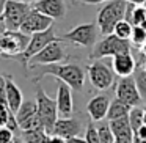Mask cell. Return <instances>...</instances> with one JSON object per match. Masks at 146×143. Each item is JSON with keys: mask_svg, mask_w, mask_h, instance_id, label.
<instances>
[{"mask_svg": "<svg viewBox=\"0 0 146 143\" xmlns=\"http://www.w3.org/2000/svg\"><path fill=\"white\" fill-rule=\"evenodd\" d=\"M36 105H38V115L41 126L44 127V130L52 135L54 126L58 120V108H57V101L52 98H49L47 93L42 90L41 85H36Z\"/></svg>", "mask_w": 146, "mask_h": 143, "instance_id": "3957f363", "label": "cell"}, {"mask_svg": "<svg viewBox=\"0 0 146 143\" xmlns=\"http://www.w3.org/2000/svg\"><path fill=\"white\" fill-rule=\"evenodd\" d=\"M99 36V27L94 22L88 24H80V25L71 29L69 32L63 33L61 38L63 41L71 43L72 46H79V47H94L98 43Z\"/></svg>", "mask_w": 146, "mask_h": 143, "instance_id": "8992f818", "label": "cell"}, {"mask_svg": "<svg viewBox=\"0 0 146 143\" xmlns=\"http://www.w3.org/2000/svg\"><path fill=\"white\" fill-rule=\"evenodd\" d=\"M55 41H63V38H61V36H58L57 33H55L54 27H50V29L46 30V32L35 33V35H32V38H30V43H29V47H27V51L24 52V54L21 55L19 58H17V60L22 61L24 68H27V63H29L30 58L35 57L38 52H41L47 44L55 43Z\"/></svg>", "mask_w": 146, "mask_h": 143, "instance_id": "9c48e42d", "label": "cell"}, {"mask_svg": "<svg viewBox=\"0 0 146 143\" xmlns=\"http://www.w3.org/2000/svg\"><path fill=\"white\" fill-rule=\"evenodd\" d=\"M110 99L107 94H98L91 98V101L86 104V113L90 115V120L94 123H101L102 120H107L108 107H110Z\"/></svg>", "mask_w": 146, "mask_h": 143, "instance_id": "e0dca14e", "label": "cell"}, {"mask_svg": "<svg viewBox=\"0 0 146 143\" xmlns=\"http://www.w3.org/2000/svg\"><path fill=\"white\" fill-rule=\"evenodd\" d=\"M132 51V43L126 39L118 38L116 35L104 36L96 46L93 47V52L90 54L91 60H101L104 57H116L119 54H130Z\"/></svg>", "mask_w": 146, "mask_h": 143, "instance_id": "5b68a950", "label": "cell"}, {"mask_svg": "<svg viewBox=\"0 0 146 143\" xmlns=\"http://www.w3.org/2000/svg\"><path fill=\"white\" fill-rule=\"evenodd\" d=\"M14 132L8 127H0V143H13Z\"/></svg>", "mask_w": 146, "mask_h": 143, "instance_id": "f546056e", "label": "cell"}, {"mask_svg": "<svg viewBox=\"0 0 146 143\" xmlns=\"http://www.w3.org/2000/svg\"><path fill=\"white\" fill-rule=\"evenodd\" d=\"M86 74L96 90H108L115 82L113 69L101 60H93L86 66Z\"/></svg>", "mask_w": 146, "mask_h": 143, "instance_id": "ba28073f", "label": "cell"}, {"mask_svg": "<svg viewBox=\"0 0 146 143\" xmlns=\"http://www.w3.org/2000/svg\"><path fill=\"white\" fill-rule=\"evenodd\" d=\"M143 123H145V126H146V108H145V120H143Z\"/></svg>", "mask_w": 146, "mask_h": 143, "instance_id": "60d3db41", "label": "cell"}, {"mask_svg": "<svg viewBox=\"0 0 146 143\" xmlns=\"http://www.w3.org/2000/svg\"><path fill=\"white\" fill-rule=\"evenodd\" d=\"M132 44L135 46H143L146 44V29L145 27H133V32H132V38H130Z\"/></svg>", "mask_w": 146, "mask_h": 143, "instance_id": "f1b7e54d", "label": "cell"}, {"mask_svg": "<svg viewBox=\"0 0 146 143\" xmlns=\"http://www.w3.org/2000/svg\"><path fill=\"white\" fill-rule=\"evenodd\" d=\"M68 58L66 47H64L63 41H55L47 44L41 52L32 57L27 63V68L30 66H47V65H55V63H63ZM25 68V69H27Z\"/></svg>", "mask_w": 146, "mask_h": 143, "instance_id": "52a82bcc", "label": "cell"}, {"mask_svg": "<svg viewBox=\"0 0 146 143\" xmlns=\"http://www.w3.org/2000/svg\"><path fill=\"white\" fill-rule=\"evenodd\" d=\"M47 143H68V140L61 138V137H58V135H49Z\"/></svg>", "mask_w": 146, "mask_h": 143, "instance_id": "d6a6232c", "label": "cell"}, {"mask_svg": "<svg viewBox=\"0 0 146 143\" xmlns=\"http://www.w3.org/2000/svg\"><path fill=\"white\" fill-rule=\"evenodd\" d=\"M116 99L129 104L130 107H138L140 102H141V96H140V91L137 88V83L133 76L129 77H121L116 83Z\"/></svg>", "mask_w": 146, "mask_h": 143, "instance_id": "7c38bea8", "label": "cell"}, {"mask_svg": "<svg viewBox=\"0 0 146 143\" xmlns=\"http://www.w3.org/2000/svg\"><path fill=\"white\" fill-rule=\"evenodd\" d=\"M68 143H86L85 138H79V137H74V138H69Z\"/></svg>", "mask_w": 146, "mask_h": 143, "instance_id": "d590c367", "label": "cell"}, {"mask_svg": "<svg viewBox=\"0 0 146 143\" xmlns=\"http://www.w3.org/2000/svg\"><path fill=\"white\" fill-rule=\"evenodd\" d=\"M47 138L49 134L44 130V127H35L22 132L24 143H47Z\"/></svg>", "mask_w": 146, "mask_h": 143, "instance_id": "7402d4cb", "label": "cell"}, {"mask_svg": "<svg viewBox=\"0 0 146 143\" xmlns=\"http://www.w3.org/2000/svg\"><path fill=\"white\" fill-rule=\"evenodd\" d=\"M80 132H82L80 120L76 116H69V118H58L54 126V130H52V135H58L64 140H69L74 138V137H79Z\"/></svg>", "mask_w": 146, "mask_h": 143, "instance_id": "9a60e30c", "label": "cell"}, {"mask_svg": "<svg viewBox=\"0 0 146 143\" xmlns=\"http://www.w3.org/2000/svg\"><path fill=\"white\" fill-rule=\"evenodd\" d=\"M132 32H133V25H132V24L127 22V21H121V22H118L116 27H115L113 35H116L118 38H121V39L129 41V39L132 38Z\"/></svg>", "mask_w": 146, "mask_h": 143, "instance_id": "cb8c5ba5", "label": "cell"}, {"mask_svg": "<svg viewBox=\"0 0 146 143\" xmlns=\"http://www.w3.org/2000/svg\"><path fill=\"white\" fill-rule=\"evenodd\" d=\"M126 10H127V2L126 0H110L98 13V24L99 33L102 36L113 35V30L118 22L124 21L126 17Z\"/></svg>", "mask_w": 146, "mask_h": 143, "instance_id": "7a4b0ae2", "label": "cell"}, {"mask_svg": "<svg viewBox=\"0 0 146 143\" xmlns=\"http://www.w3.org/2000/svg\"><path fill=\"white\" fill-rule=\"evenodd\" d=\"M85 142L86 143H101L98 126H96V123L91 121V120H90L88 124H86V129H85Z\"/></svg>", "mask_w": 146, "mask_h": 143, "instance_id": "d4e9b609", "label": "cell"}, {"mask_svg": "<svg viewBox=\"0 0 146 143\" xmlns=\"http://www.w3.org/2000/svg\"><path fill=\"white\" fill-rule=\"evenodd\" d=\"M108 124L115 135V143H133V130L130 127L129 118L113 120Z\"/></svg>", "mask_w": 146, "mask_h": 143, "instance_id": "d6986e66", "label": "cell"}, {"mask_svg": "<svg viewBox=\"0 0 146 143\" xmlns=\"http://www.w3.org/2000/svg\"><path fill=\"white\" fill-rule=\"evenodd\" d=\"M32 7L33 10L46 14L47 17H50L54 21L63 19L68 13V5L64 0H38Z\"/></svg>", "mask_w": 146, "mask_h": 143, "instance_id": "5bb4252c", "label": "cell"}, {"mask_svg": "<svg viewBox=\"0 0 146 143\" xmlns=\"http://www.w3.org/2000/svg\"><path fill=\"white\" fill-rule=\"evenodd\" d=\"M17 2H24V3H29V5H33V3H36L38 0H17Z\"/></svg>", "mask_w": 146, "mask_h": 143, "instance_id": "f35d334b", "label": "cell"}, {"mask_svg": "<svg viewBox=\"0 0 146 143\" xmlns=\"http://www.w3.org/2000/svg\"><path fill=\"white\" fill-rule=\"evenodd\" d=\"M133 79H135L137 88L140 91L141 99H146V71L145 69H138L133 72Z\"/></svg>", "mask_w": 146, "mask_h": 143, "instance_id": "484cf974", "label": "cell"}, {"mask_svg": "<svg viewBox=\"0 0 146 143\" xmlns=\"http://www.w3.org/2000/svg\"><path fill=\"white\" fill-rule=\"evenodd\" d=\"M27 71H33V82H39L42 77L52 76L57 77L60 82H64L76 91H83V83H85V72L79 63H55L47 66H30Z\"/></svg>", "mask_w": 146, "mask_h": 143, "instance_id": "6da1fadb", "label": "cell"}, {"mask_svg": "<svg viewBox=\"0 0 146 143\" xmlns=\"http://www.w3.org/2000/svg\"><path fill=\"white\" fill-rule=\"evenodd\" d=\"M5 83H7V102H8V108L13 112L14 115L17 113V110L22 105V91L21 88L16 85L13 76H5Z\"/></svg>", "mask_w": 146, "mask_h": 143, "instance_id": "ffe728a7", "label": "cell"}, {"mask_svg": "<svg viewBox=\"0 0 146 143\" xmlns=\"http://www.w3.org/2000/svg\"><path fill=\"white\" fill-rule=\"evenodd\" d=\"M32 11V5L24 3V2H17V0H8L7 7L3 11V19L7 24L8 30H21L24 21Z\"/></svg>", "mask_w": 146, "mask_h": 143, "instance_id": "30bf717a", "label": "cell"}, {"mask_svg": "<svg viewBox=\"0 0 146 143\" xmlns=\"http://www.w3.org/2000/svg\"><path fill=\"white\" fill-rule=\"evenodd\" d=\"M98 130H99V140H101V143H115V135L110 129V124H107V123L99 124Z\"/></svg>", "mask_w": 146, "mask_h": 143, "instance_id": "4316f807", "label": "cell"}, {"mask_svg": "<svg viewBox=\"0 0 146 143\" xmlns=\"http://www.w3.org/2000/svg\"><path fill=\"white\" fill-rule=\"evenodd\" d=\"M132 110L129 104L119 101V99H113L110 102V107H108V113H107V120L113 121V120H121V118H127Z\"/></svg>", "mask_w": 146, "mask_h": 143, "instance_id": "44dd1931", "label": "cell"}, {"mask_svg": "<svg viewBox=\"0 0 146 143\" xmlns=\"http://www.w3.org/2000/svg\"><path fill=\"white\" fill-rule=\"evenodd\" d=\"M135 58L132 57V54H119L116 57H113L111 60V69L116 76L119 77H129L135 72Z\"/></svg>", "mask_w": 146, "mask_h": 143, "instance_id": "ac0fdd59", "label": "cell"}, {"mask_svg": "<svg viewBox=\"0 0 146 143\" xmlns=\"http://www.w3.org/2000/svg\"><path fill=\"white\" fill-rule=\"evenodd\" d=\"M126 2H129V3H133V5H141V3H145L146 0H126Z\"/></svg>", "mask_w": 146, "mask_h": 143, "instance_id": "74e56055", "label": "cell"}, {"mask_svg": "<svg viewBox=\"0 0 146 143\" xmlns=\"http://www.w3.org/2000/svg\"><path fill=\"white\" fill-rule=\"evenodd\" d=\"M50 27H54V19L47 17L46 14L39 13V11L33 10L32 7V11L30 14L27 16V19L24 21L22 27H21V32H24L25 35H35V33H41V32H46L49 30Z\"/></svg>", "mask_w": 146, "mask_h": 143, "instance_id": "4fadbf2b", "label": "cell"}, {"mask_svg": "<svg viewBox=\"0 0 146 143\" xmlns=\"http://www.w3.org/2000/svg\"><path fill=\"white\" fill-rule=\"evenodd\" d=\"M7 3H8V0H0V16L3 14V11H5V7H7Z\"/></svg>", "mask_w": 146, "mask_h": 143, "instance_id": "8d00e7d4", "label": "cell"}, {"mask_svg": "<svg viewBox=\"0 0 146 143\" xmlns=\"http://www.w3.org/2000/svg\"><path fill=\"white\" fill-rule=\"evenodd\" d=\"M0 105H7V83H5V74H0Z\"/></svg>", "mask_w": 146, "mask_h": 143, "instance_id": "4dcf8cb0", "label": "cell"}, {"mask_svg": "<svg viewBox=\"0 0 146 143\" xmlns=\"http://www.w3.org/2000/svg\"><path fill=\"white\" fill-rule=\"evenodd\" d=\"M146 22V10L143 7H135V10H133L132 13V19H130V24H132L133 27H143Z\"/></svg>", "mask_w": 146, "mask_h": 143, "instance_id": "83f0119b", "label": "cell"}, {"mask_svg": "<svg viewBox=\"0 0 146 143\" xmlns=\"http://www.w3.org/2000/svg\"><path fill=\"white\" fill-rule=\"evenodd\" d=\"M133 135L138 137V138H141V140H146V126H145V124H143L137 132H133Z\"/></svg>", "mask_w": 146, "mask_h": 143, "instance_id": "836d02e7", "label": "cell"}, {"mask_svg": "<svg viewBox=\"0 0 146 143\" xmlns=\"http://www.w3.org/2000/svg\"><path fill=\"white\" fill-rule=\"evenodd\" d=\"M129 123H130V127H132L133 132H137V130L140 129V127L143 126V120H145V108L141 107H132V110H130L129 113Z\"/></svg>", "mask_w": 146, "mask_h": 143, "instance_id": "603a6c76", "label": "cell"}, {"mask_svg": "<svg viewBox=\"0 0 146 143\" xmlns=\"http://www.w3.org/2000/svg\"><path fill=\"white\" fill-rule=\"evenodd\" d=\"M133 143H146V140H141V138H138V137L133 135Z\"/></svg>", "mask_w": 146, "mask_h": 143, "instance_id": "ab89813d", "label": "cell"}, {"mask_svg": "<svg viewBox=\"0 0 146 143\" xmlns=\"http://www.w3.org/2000/svg\"><path fill=\"white\" fill-rule=\"evenodd\" d=\"M72 2L77 5H99L104 2H110V0H72Z\"/></svg>", "mask_w": 146, "mask_h": 143, "instance_id": "1f68e13d", "label": "cell"}, {"mask_svg": "<svg viewBox=\"0 0 146 143\" xmlns=\"http://www.w3.org/2000/svg\"><path fill=\"white\" fill-rule=\"evenodd\" d=\"M7 24H5V19H3V16H0V35H3L5 32H7Z\"/></svg>", "mask_w": 146, "mask_h": 143, "instance_id": "e575fe53", "label": "cell"}, {"mask_svg": "<svg viewBox=\"0 0 146 143\" xmlns=\"http://www.w3.org/2000/svg\"><path fill=\"white\" fill-rule=\"evenodd\" d=\"M16 121L17 126H19V130H22V132L35 129V127H42L41 121H39L36 101H24L16 113Z\"/></svg>", "mask_w": 146, "mask_h": 143, "instance_id": "8fae6325", "label": "cell"}, {"mask_svg": "<svg viewBox=\"0 0 146 143\" xmlns=\"http://www.w3.org/2000/svg\"><path fill=\"white\" fill-rule=\"evenodd\" d=\"M30 35L21 30H7L0 35V55L8 58H19L27 51L30 43Z\"/></svg>", "mask_w": 146, "mask_h": 143, "instance_id": "277c9868", "label": "cell"}, {"mask_svg": "<svg viewBox=\"0 0 146 143\" xmlns=\"http://www.w3.org/2000/svg\"><path fill=\"white\" fill-rule=\"evenodd\" d=\"M57 108L61 118H69L74 115V102H72V88L64 82H60L57 86Z\"/></svg>", "mask_w": 146, "mask_h": 143, "instance_id": "2e32d148", "label": "cell"}]
</instances>
